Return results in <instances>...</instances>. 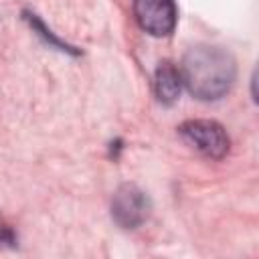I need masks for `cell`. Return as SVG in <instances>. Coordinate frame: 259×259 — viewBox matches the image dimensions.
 <instances>
[{
  "label": "cell",
  "mask_w": 259,
  "mask_h": 259,
  "mask_svg": "<svg viewBox=\"0 0 259 259\" xmlns=\"http://www.w3.org/2000/svg\"><path fill=\"white\" fill-rule=\"evenodd\" d=\"M182 85L202 101H214L229 93L237 77V65L229 51L210 45L192 47L180 67Z\"/></svg>",
  "instance_id": "1"
},
{
  "label": "cell",
  "mask_w": 259,
  "mask_h": 259,
  "mask_svg": "<svg viewBox=\"0 0 259 259\" xmlns=\"http://www.w3.org/2000/svg\"><path fill=\"white\" fill-rule=\"evenodd\" d=\"M182 140L210 160H221L229 152V136L225 127L212 119H188L178 127Z\"/></svg>",
  "instance_id": "2"
},
{
  "label": "cell",
  "mask_w": 259,
  "mask_h": 259,
  "mask_svg": "<svg viewBox=\"0 0 259 259\" xmlns=\"http://www.w3.org/2000/svg\"><path fill=\"white\" fill-rule=\"evenodd\" d=\"M152 202L136 184H121L111 198V219L121 229H138L148 221Z\"/></svg>",
  "instance_id": "3"
},
{
  "label": "cell",
  "mask_w": 259,
  "mask_h": 259,
  "mask_svg": "<svg viewBox=\"0 0 259 259\" xmlns=\"http://www.w3.org/2000/svg\"><path fill=\"white\" fill-rule=\"evenodd\" d=\"M134 16L142 30L152 36H168L178 18L174 0H134Z\"/></svg>",
  "instance_id": "4"
},
{
  "label": "cell",
  "mask_w": 259,
  "mask_h": 259,
  "mask_svg": "<svg viewBox=\"0 0 259 259\" xmlns=\"http://www.w3.org/2000/svg\"><path fill=\"white\" fill-rule=\"evenodd\" d=\"M182 89V79H180V71L170 63L164 61L158 65L156 69V77H154V91L160 103L164 105H172Z\"/></svg>",
  "instance_id": "5"
},
{
  "label": "cell",
  "mask_w": 259,
  "mask_h": 259,
  "mask_svg": "<svg viewBox=\"0 0 259 259\" xmlns=\"http://www.w3.org/2000/svg\"><path fill=\"white\" fill-rule=\"evenodd\" d=\"M12 241H14V235L10 233L8 227H4V225L0 223V243H12Z\"/></svg>",
  "instance_id": "6"
}]
</instances>
